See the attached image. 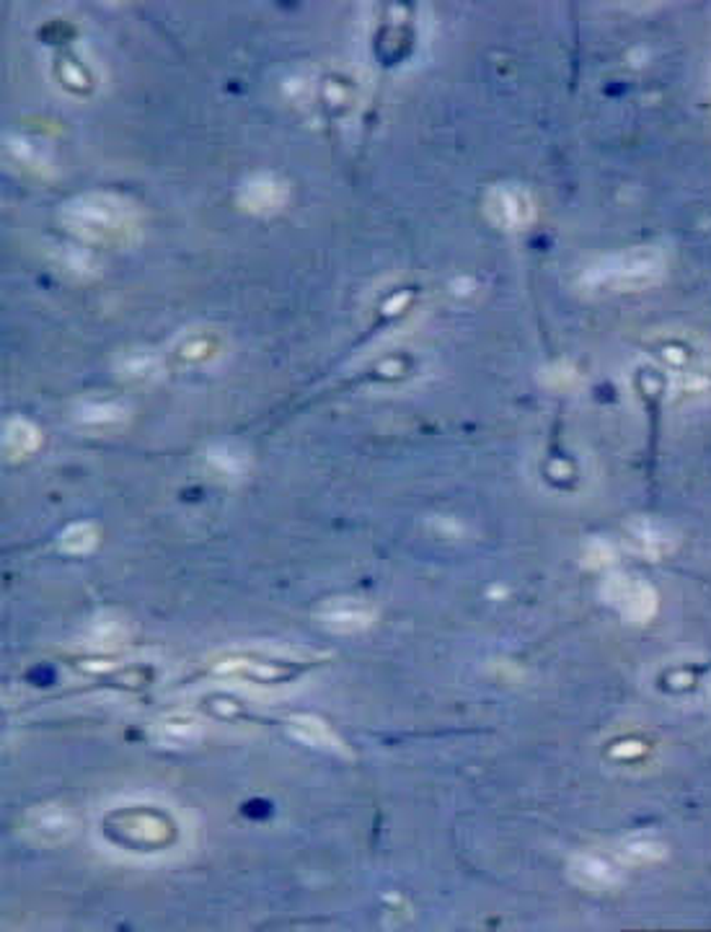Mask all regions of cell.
I'll use <instances>...</instances> for the list:
<instances>
[{
	"mask_svg": "<svg viewBox=\"0 0 711 932\" xmlns=\"http://www.w3.org/2000/svg\"><path fill=\"white\" fill-rule=\"evenodd\" d=\"M24 829L32 842L39 845H62L75 834V818L60 805H39L26 814Z\"/></svg>",
	"mask_w": 711,
	"mask_h": 932,
	"instance_id": "ba28073f",
	"label": "cell"
},
{
	"mask_svg": "<svg viewBox=\"0 0 711 932\" xmlns=\"http://www.w3.org/2000/svg\"><path fill=\"white\" fill-rule=\"evenodd\" d=\"M603 599L631 625H644L657 612V593L647 580L614 573L603 583Z\"/></svg>",
	"mask_w": 711,
	"mask_h": 932,
	"instance_id": "3957f363",
	"label": "cell"
},
{
	"mask_svg": "<svg viewBox=\"0 0 711 932\" xmlns=\"http://www.w3.org/2000/svg\"><path fill=\"white\" fill-rule=\"evenodd\" d=\"M127 834H130L132 839H138V842H164L168 837V826L161 822V818L135 816L127 824Z\"/></svg>",
	"mask_w": 711,
	"mask_h": 932,
	"instance_id": "2e32d148",
	"label": "cell"
},
{
	"mask_svg": "<svg viewBox=\"0 0 711 932\" xmlns=\"http://www.w3.org/2000/svg\"><path fill=\"white\" fill-rule=\"evenodd\" d=\"M60 223L70 236L94 247H132L143 236V213L130 198L117 192H86L60 208Z\"/></svg>",
	"mask_w": 711,
	"mask_h": 932,
	"instance_id": "6da1fadb",
	"label": "cell"
},
{
	"mask_svg": "<svg viewBox=\"0 0 711 932\" xmlns=\"http://www.w3.org/2000/svg\"><path fill=\"white\" fill-rule=\"evenodd\" d=\"M98 544V529L94 523H73L60 534V550L68 555H88Z\"/></svg>",
	"mask_w": 711,
	"mask_h": 932,
	"instance_id": "9a60e30c",
	"label": "cell"
},
{
	"mask_svg": "<svg viewBox=\"0 0 711 932\" xmlns=\"http://www.w3.org/2000/svg\"><path fill=\"white\" fill-rule=\"evenodd\" d=\"M291 733L295 739L306 741V744H311L316 748H323V752H344V744L340 741V735H336L332 728H329L323 720L311 718V715H298V718L291 720Z\"/></svg>",
	"mask_w": 711,
	"mask_h": 932,
	"instance_id": "30bf717a",
	"label": "cell"
},
{
	"mask_svg": "<svg viewBox=\"0 0 711 932\" xmlns=\"http://www.w3.org/2000/svg\"><path fill=\"white\" fill-rule=\"evenodd\" d=\"M487 219L502 231H525L536 221V200L520 185H497L484 200Z\"/></svg>",
	"mask_w": 711,
	"mask_h": 932,
	"instance_id": "277c9868",
	"label": "cell"
},
{
	"mask_svg": "<svg viewBox=\"0 0 711 932\" xmlns=\"http://www.w3.org/2000/svg\"><path fill=\"white\" fill-rule=\"evenodd\" d=\"M127 635H130V627H127L122 616L104 614L98 616L94 625H91L88 640L94 642L96 648H117L119 642L127 640Z\"/></svg>",
	"mask_w": 711,
	"mask_h": 932,
	"instance_id": "5bb4252c",
	"label": "cell"
},
{
	"mask_svg": "<svg viewBox=\"0 0 711 932\" xmlns=\"http://www.w3.org/2000/svg\"><path fill=\"white\" fill-rule=\"evenodd\" d=\"M236 200L246 213L257 215V219H270L280 213L291 200V185L274 172H257L249 174L236 189Z\"/></svg>",
	"mask_w": 711,
	"mask_h": 932,
	"instance_id": "8992f818",
	"label": "cell"
},
{
	"mask_svg": "<svg viewBox=\"0 0 711 932\" xmlns=\"http://www.w3.org/2000/svg\"><path fill=\"white\" fill-rule=\"evenodd\" d=\"M663 275V251L657 247H633L595 259L580 275V285L585 293H631L652 288Z\"/></svg>",
	"mask_w": 711,
	"mask_h": 932,
	"instance_id": "7a4b0ae2",
	"label": "cell"
},
{
	"mask_svg": "<svg viewBox=\"0 0 711 932\" xmlns=\"http://www.w3.org/2000/svg\"><path fill=\"white\" fill-rule=\"evenodd\" d=\"M197 733H200V728H197L194 723H166L164 725V731H161V735H166L168 741H171V744H179L181 739L185 741H194L197 739Z\"/></svg>",
	"mask_w": 711,
	"mask_h": 932,
	"instance_id": "ac0fdd59",
	"label": "cell"
},
{
	"mask_svg": "<svg viewBox=\"0 0 711 932\" xmlns=\"http://www.w3.org/2000/svg\"><path fill=\"white\" fill-rule=\"evenodd\" d=\"M205 457L210 461V467H215L217 472L230 474V476L249 472V464H251L249 451H246L241 444H228V440H221V444L210 446Z\"/></svg>",
	"mask_w": 711,
	"mask_h": 932,
	"instance_id": "7c38bea8",
	"label": "cell"
},
{
	"mask_svg": "<svg viewBox=\"0 0 711 932\" xmlns=\"http://www.w3.org/2000/svg\"><path fill=\"white\" fill-rule=\"evenodd\" d=\"M378 612L372 609L368 601L352 599V595H342V599H329L327 604L316 609V620L323 629L334 635H355L368 629L376 622Z\"/></svg>",
	"mask_w": 711,
	"mask_h": 932,
	"instance_id": "52a82bcc",
	"label": "cell"
},
{
	"mask_svg": "<svg viewBox=\"0 0 711 932\" xmlns=\"http://www.w3.org/2000/svg\"><path fill=\"white\" fill-rule=\"evenodd\" d=\"M127 417H130V412L115 399H88L75 408V420L81 425H122Z\"/></svg>",
	"mask_w": 711,
	"mask_h": 932,
	"instance_id": "8fae6325",
	"label": "cell"
},
{
	"mask_svg": "<svg viewBox=\"0 0 711 932\" xmlns=\"http://www.w3.org/2000/svg\"><path fill=\"white\" fill-rule=\"evenodd\" d=\"M618 858L624 860L626 865H644V863H657V860H663L667 854V847L660 842V839L652 837H633L626 839V842L618 847Z\"/></svg>",
	"mask_w": 711,
	"mask_h": 932,
	"instance_id": "4fadbf2b",
	"label": "cell"
},
{
	"mask_svg": "<svg viewBox=\"0 0 711 932\" xmlns=\"http://www.w3.org/2000/svg\"><path fill=\"white\" fill-rule=\"evenodd\" d=\"M42 444L37 425L24 417H13L3 427V457L5 461H21L34 453Z\"/></svg>",
	"mask_w": 711,
	"mask_h": 932,
	"instance_id": "9c48e42d",
	"label": "cell"
},
{
	"mask_svg": "<svg viewBox=\"0 0 711 932\" xmlns=\"http://www.w3.org/2000/svg\"><path fill=\"white\" fill-rule=\"evenodd\" d=\"M158 366H161L158 357L151 355V353H132L130 357H127L125 363H119L122 374L130 376V378H147V376H153L158 370Z\"/></svg>",
	"mask_w": 711,
	"mask_h": 932,
	"instance_id": "e0dca14e",
	"label": "cell"
},
{
	"mask_svg": "<svg viewBox=\"0 0 711 932\" xmlns=\"http://www.w3.org/2000/svg\"><path fill=\"white\" fill-rule=\"evenodd\" d=\"M567 873L574 886L585 892H614L626 878V863L618 854L590 850L574 854L569 860Z\"/></svg>",
	"mask_w": 711,
	"mask_h": 932,
	"instance_id": "5b68a950",
	"label": "cell"
}]
</instances>
